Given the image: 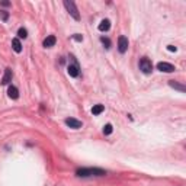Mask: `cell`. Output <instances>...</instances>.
Instances as JSON below:
<instances>
[{
    "instance_id": "obj_1",
    "label": "cell",
    "mask_w": 186,
    "mask_h": 186,
    "mask_svg": "<svg viewBox=\"0 0 186 186\" xmlns=\"http://www.w3.org/2000/svg\"><path fill=\"white\" fill-rule=\"evenodd\" d=\"M76 175L79 177H90V176H105L106 172L103 169H98V167H83V169H79L76 172Z\"/></svg>"
},
{
    "instance_id": "obj_2",
    "label": "cell",
    "mask_w": 186,
    "mask_h": 186,
    "mask_svg": "<svg viewBox=\"0 0 186 186\" xmlns=\"http://www.w3.org/2000/svg\"><path fill=\"white\" fill-rule=\"evenodd\" d=\"M64 6H65V9H67V12L71 15L76 20H79L80 19V15H79V10H77V7H76V3L74 2H70V0H65L64 2Z\"/></svg>"
},
{
    "instance_id": "obj_3",
    "label": "cell",
    "mask_w": 186,
    "mask_h": 186,
    "mask_svg": "<svg viewBox=\"0 0 186 186\" xmlns=\"http://www.w3.org/2000/svg\"><path fill=\"white\" fill-rule=\"evenodd\" d=\"M140 70L144 73V74H150L153 71V63L148 60V58H141L140 60Z\"/></svg>"
},
{
    "instance_id": "obj_4",
    "label": "cell",
    "mask_w": 186,
    "mask_h": 186,
    "mask_svg": "<svg viewBox=\"0 0 186 186\" xmlns=\"http://www.w3.org/2000/svg\"><path fill=\"white\" fill-rule=\"evenodd\" d=\"M157 68L160 70V71H164V73H173L175 71V65L170 64V63H166V61H160L157 64Z\"/></svg>"
},
{
    "instance_id": "obj_5",
    "label": "cell",
    "mask_w": 186,
    "mask_h": 186,
    "mask_svg": "<svg viewBox=\"0 0 186 186\" xmlns=\"http://www.w3.org/2000/svg\"><path fill=\"white\" fill-rule=\"evenodd\" d=\"M128 38L127 36H124V35H121L119 38H118V50H119V53L121 54H124V53H127V50H128Z\"/></svg>"
},
{
    "instance_id": "obj_6",
    "label": "cell",
    "mask_w": 186,
    "mask_h": 186,
    "mask_svg": "<svg viewBox=\"0 0 186 186\" xmlns=\"http://www.w3.org/2000/svg\"><path fill=\"white\" fill-rule=\"evenodd\" d=\"M65 124L70 127V128H73V129H79V128H82V121H79V119H74V118H67L65 119Z\"/></svg>"
},
{
    "instance_id": "obj_7",
    "label": "cell",
    "mask_w": 186,
    "mask_h": 186,
    "mask_svg": "<svg viewBox=\"0 0 186 186\" xmlns=\"http://www.w3.org/2000/svg\"><path fill=\"white\" fill-rule=\"evenodd\" d=\"M67 71H68V74L71 76V77H79V74H80V70H79L77 63H74V64H70V65H68V68H67Z\"/></svg>"
},
{
    "instance_id": "obj_8",
    "label": "cell",
    "mask_w": 186,
    "mask_h": 186,
    "mask_svg": "<svg viewBox=\"0 0 186 186\" xmlns=\"http://www.w3.org/2000/svg\"><path fill=\"white\" fill-rule=\"evenodd\" d=\"M55 42H57V38L54 35H48L44 39V46H45V48H51V46L55 45Z\"/></svg>"
},
{
    "instance_id": "obj_9",
    "label": "cell",
    "mask_w": 186,
    "mask_h": 186,
    "mask_svg": "<svg viewBox=\"0 0 186 186\" xmlns=\"http://www.w3.org/2000/svg\"><path fill=\"white\" fill-rule=\"evenodd\" d=\"M12 70L10 68H6L5 70V74H3V77H2V84H9L10 82H12Z\"/></svg>"
},
{
    "instance_id": "obj_10",
    "label": "cell",
    "mask_w": 186,
    "mask_h": 186,
    "mask_svg": "<svg viewBox=\"0 0 186 186\" xmlns=\"http://www.w3.org/2000/svg\"><path fill=\"white\" fill-rule=\"evenodd\" d=\"M99 31L100 32H106V31H109V28H111V20L109 19H103L100 23H99Z\"/></svg>"
},
{
    "instance_id": "obj_11",
    "label": "cell",
    "mask_w": 186,
    "mask_h": 186,
    "mask_svg": "<svg viewBox=\"0 0 186 186\" xmlns=\"http://www.w3.org/2000/svg\"><path fill=\"white\" fill-rule=\"evenodd\" d=\"M7 95H9L10 99H18V98H19V92H18V89H16L15 86H9Z\"/></svg>"
},
{
    "instance_id": "obj_12",
    "label": "cell",
    "mask_w": 186,
    "mask_h": 186,
    "mask_svg": "<svg viewBox=\"0 0 186 186\" xmlns=\"http://www.w3.org/2000/svg\"><path fill=\"white\" fill-rule=\"evenodd\" d=\"M12 48H13V51L15 53H22V44H20V41H19V38H15L13 41H12Z\"/></svg>"
},
{
    "instance_id": "obj_13",
    "label": "cell",
    "mask_w": 186,
    "mask_h": 186,
    "mask_svg": "<svg viewBox=\"0 0 186 186\" xmlns=\"http://www.w3.org/2000/svg\"><path fill=\"white\" fill-rule=\"evenodd\" d=\"M103 111H105V106H103V105H95V106L92 108V113H93V115H100Z\"/></svg>"
},
{
    "instance_id": "obj_14",
    "label": "cell",
    "mask_w": 186,
    "mask_h": 186,
    "mask_svg": "<svg viewBox=\"0 0 186 186\" xmlns=\"http://www.w3.org/2000/svg\"><path fill=\"white\" fill-rule=\"evenodd\" d=\"M169 84H170L173 89H177V90H180V92H186V87H185L183 84H179V83H176L175 80H170V82H169Z\"/></svg>"
},
{
    "instance_id": "obj_15",
    "label": "cell",
    "mask_w": 186,
    "mask_h": 186,
    "mask_svg": "<svg viewBox=\"0 0 186 186\" xmlns=\"http://www.w3.org/2000/svg\"><path fill=\"white\" fill-rule=\"evenodd\" d=\"M18 36H19V38H23V39H25V38L28 36V31H26L25 28H19V31H18Z\"/></svg>"
},
{
    "instance_id": "obj_16",
    "label": "cell",
    "mask_w": 186,
    "mask_h": 186,
    "mask_svg": "<svg viewBox=\"0 0 186 186\" xmlns=\"http://www.w3.org/2000/svg\"><path fill=\"white\" fill-rule=\"evenodd\" d=\"M112 129H113L112 125H111V124H106V125L103 127V134H105V135H109V134H112Z\"/></svg>"
},
{
    "instance_id": "obj_17",
    "label": "cell",
    "mask_w": 186,
    "mask_h": 186,
    "mask_svg": "<svg viewBox=\"0 0 186 186\" xmlns=\"http://www.w3.org/2000/svg\"><path fill=\"white\" fill-rule=\"evenodd\" d=\"M100 41L103 42V45H105V48H108V50L111 48V41H109L108 38H105V36H102V38H100Z\"/></svg>"
},
{
    "instance_id": "obj_18",
    "label": "cell",
    "mask_w": 186,
    "mask_h": 186,
    "mask_svg": "<svg viewBox=\"0 0 186 186\" xmlns=\"http://www.w3.org/2000/svg\"><path fill=\"white\" fill-rule=\"evenodd\" d=\"M0 16H2V19H3V20H7L9 13H7V12H5V10H0Z\"/></svg>"
},
{
    "instance_id": "obj_19",
    "label": "cell",
    "mask_w": 186,
    "mask_h": 186,
    "mask_svg": "<svg viewBox=\"0 0 186 186\" xmlns=\"http://www.w3.org/2000/svg\"><path fill=\"white\" fill-rule=\"evenodd\" d=\"M73 38H74L76 41H79V42H80V41H83V35H80V34H76V35H73Z\"/></svg>"
},
{
    "instance_id": "obj_20",
    "label": "cell",
    "mask_w": 186,
    "mask_h": 186,
    "mask_svg": "<svg viewBox=\"0 0 186 186\" xmlns=\"http://www.w3.org/2000/svg\"><path fill=\"white\" fill-rule=\"evenodd\" d=\"M167 50H169L170 53H176V51H177V48H176L175 45H169V46H167Z\"/></svg>"
}]
</instances>
